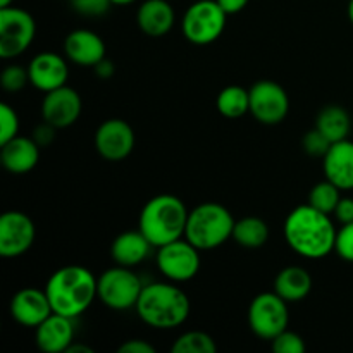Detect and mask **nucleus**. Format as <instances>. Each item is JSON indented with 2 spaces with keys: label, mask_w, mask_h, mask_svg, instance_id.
I'll return each instance as SVG.
<instances>
[{
  "label": "nucleus",
  "mask_w": 353,
  "mask_h": 353,
  "mask_svg": "<svg viewBox=\"0 0 353 353\" xmlns=\"http://www.w3.org/2000/svg\"><path fill=\"white\" fill-rule=\"evenodd\" d=\"M228 14L217 0H199L186 9L181 30L186 40L193 45L214 43L226 28Z\"/></svg>",
  "instance_id": "6"
},
{
  "label": "nucleus",
  "mask_w": 353,
  "mask_h": 353,
  "mask_svg": "<svg viewBox=\"0 0 353 353\" xmlns=\"http://www.w3.org/2000/svg\"><path fill=\"white\" fill-rule=\"evenodd\" d=\"M157 269L172 283H185L195 278L200 271V250L186 238L171 241L157 248Z\"/></svg>",
  "instance_id": "10"
},
{
  "label": "nucleus",
  "mask_w": 353,
  "mask_h": 353,
  "mask_svg": "<svg viewBox=\"0 0 353 353\" xmlns=\"http://www.w3.org/2000/svg\"><path fill=\"white\" fill-rule=\"evenodd\" d=\"M83 102L79 93L71 86H61L47 92L41 102V116L45 123L52 124L57 130L68 128L81 116Z\"/></svg>",
  "instance_id": "14"
},
{
  "label": "nucleus",
  "mask_w": 353,
  "mask_h": 353,
  "mask_svg": "<svg viewBox=\"0 0 353 353\" xmlns=\"http://www.w3.org/2000/svg\"><path fill=\"white\" fill-rule=\"evenodd\" d=\"M341 190L331 181L324 179V181L314 185V188L309 193V203L316 207L317 210L324 214H334L338 202L341 200Z\"/></svg>",
  "instance_id": "27"
},
{
  "label": "nucleus",
  "mask_w": 353,
  "mask_h": 353,
  "mask_svg": "<svg viewBox=\"0 0 353 353\" xmlns=\"http://www.w3.org/2000/svg\"><path fill=\"white\" fill-rule=\"evenodd\" d=\"M250 114L262 124H279L290 110L288 93L281 85L269 79L257 81L250 90Z\"/></svg>",
  "instance_id": "11"
},
{
  "label": "nucleus",
  "mask_w": 353,
  "mask_h": 353,
  "mask_svg": "<svg viewBox=\"0 0 353 353\" xmlns=\"http://www.w3.org/2000/svg\"><path fill=\"white\" fill-rule=\"evenodd\" d=\"M0 161L2 165L12 174H26L37 168L40 161V145L33 138L19 137L12 138L7 143L0 145Z\"/></svg>",
  "instance_id": "20"
},
{
  "label": "nucleus",
  "mask_w": 353,
  "mask_h": 353,
  "mask_svg": "<svg viewBox=\"0 0 353 353\" xmlns=\"http://www.w3.org/2000/svg\"><path fill=\"white\" fill-rule=\"evenodd\" d=\"M171 350L172 353H216L217 347L210 334L203 331H188L172 343Z\"/></svg>",
  "instance_id": "28"
},
{
  "label": "nucleus",
  "mask_w": 353,
  "mask_h": 353,
  "mask_svg": "<svg viewBox=\"0 0 353 353\" xmlns=\"http://www.w3.org/2000/svg\"><path fill=\"white\" fill-rule=\"evenodd\" d=\"M288 302L283 300L274 290L259 293L248 305V326L261 340L272 341L278 334L288 330Z\"/></svg>",
  "instance_id": "7"
},
{
  "label": "nucleus",
  "mask_w": 353,
  "mask_h": 353,
  "mask_svg": "<svg viewBox=\"0 0 353 353\" xmlns=\"http://www.w3.org/2000/svg\"><path fill=\"white\" fill-rule=\"evenodd\" d=\"M171 283H150L143 286L134 307L138 317L154 330H174L181 326L192 310L188 295Z\"/></svg>",
  "instance_id": "3"
},
{
  "label": "nucleus",
  "mask_w": 353,
  "mask_h": 353,
  "mask_svg": "<svg viewBox=\"0 0 353 353\" xmlns=\"http://www.w3.org/2000/svg\"><path fill=\"white\" fill-rule=\"evenodd\" d=\"M19 133V116L9 103H0V145L7 143Z\"/></svg>",
  "instance_id": "29"
},
{
  "label": "nucleus",
  "mask_w": 353,
  "mask_h": 353,
  "mask_svg": "<svg viewBox=\"0 0 353 353\" xmlns=\"http://www.w3.org/2000/svg\"><path fill=\"white\" fill-rule=\"evenodd\" d=\"M334 217L341 224L353 223V199H350V196H341L336 209H334Z\"/></svg>",
  "instance_id": "35"
},
{
  "label": "nucleus",
  "mask_w": 353,
  "mask_h": 353,
  "mask_svg": "<svg viewBox=\"0 0 353 353\" xmlns=\"http://www.w3.org/2000/svg\"><path fill=\"white\" fill-rule=\"evenodd\" d=\"M97 285L99 279L90 269L83 265H65L48 278L45 293L55 314L76 319L85 314L99 296Z\"/></svg>",
  "instance_id": "2"
},
{
  "label": "nucleus",
  "mask_w": 353,
  "mask_h": 353,
  "mask_svg": "<svg viewBox=\"0 0 353 353\" xmlns=\"http://www.w3.org/2000/svg\"><path fill=\"white\" fill-rule=\"evenodd\" d=\"M188 214L185 202L178 196L168 193L152 196L141 209L138 230L147 236L152 247H164L185 238Z\"/></svg>",
  "instance_id": "4"
},
{
  "label": "nucleus",
  "mask_w": 353,
  "mask_h": 353,
  "mask_svg": "<svg viewBox=\"0 0 353 353\" xmlns=\"http://www.w3.org/2000/svg\"><path fill=\"white\" fill-rule=\"evenodd\" d=\"M174 9L168 0H145L137 12V23L147 37L161 38L172 30Z\"/></svg>",
  "instance_id": "21"
},
{
  "label": "nucleus",
  "mask_w": 353,
  "mask_h": 353,
  "mask_svg": "<svg viewBox=\"0 0 353 353\" xmlns=\"http://www.w3.org/2000/svg\"><path fill=\"white\" fill-rule=\"evenodd\" d=\"M71 317L52 312L40 326L34 327L37 347L45 353L68 352L74 341V326Z\"/></svg>",
  "instance_id": "18"
},
{
  "label": "nucleus",
  "mask_w": 353,
  "mask_h": 353,
  "mask_svg": "<svg viewBox=\"0 0 353 353\" xmlns=\"http://www.w3.org/2000/svg\"><path fill=\"white\" fill-rule=\"evenodd\" d=\"M216 107L228 119H238L250 112V92L243 86L231 85L221 90L217 95Z\"/></svg>",
  "instance_id": "26"
},
{
  "label": "nucleus",
  "mask_w": 353,
  "mask_h": 353,
  "mask_svg": "<svg viewBox=\"0 0 353 353\" xmlns=\"http://www.w3.org/2000/svg\"><path fill=\"white\" fill-rule=\"evenodd\" d=\"M14 0H0V7H9L12 6Z\"/></svg>",
  "instance_id": "43"
},
{
  "label": "nucleus",
  "mask_w": 353,
  "mask_h": 353,
  "mask_svg": "<svg viewBox=\"0 0 353 353\" xmlns=\"http://www.w3.org/2000/svg\"><path fill=\"white\" fill-rule=\"evenodd\" d=\"M348 19H350V23L353 24V0L348 2Z\"/></svg>",
  "instance_id": "42"
},
{
  "label": "nucleus",
  "mask_w": 353,
  "mask_h": 353,
  "mask_svg": "<svg viewBox=\"0 0 353 353\" xmlns=\"http://www.w3.org/2000/svg\"><path fill=\"white\" fill-rule=\"evenodd\" d=\"M97 290L103 305L112 310H128L137 307L143 283L140 276L131 271V268L116 265L100 274Z\"/></svg>",
  "instance_id": "8"
},
{
  "label": "nucleus",
  "mask_w": 353,
  "mask_h": 353,
  "mask_svg": "<svg viewBox=\"0 0 353 353\" xmlns=\"http://www.w3.org/2000/svg\"><path fill=\"white\" fill-rule=\"evenodd\" d=\"M334 252H336L341 261L353 264V223L341 224L336 233Z\"/></svg>",
  "instance_id": "33"
},
{
  "label": "nucleus",
  "mask_w": 353,
  "mask_h": 353,
  "mask_svg": "<svg viewBox=\"0 0 353 353\" xmlns=\"http://www.w3.org/2000/svg\"><path fill=\"white\" fill-rule=\"evenodd\" d=\"M316 128L330 138L331 143L347 140L352 130L350 114L341 105H326L317 114Z\"/></svg>",
  "instance_id": "24"
},
{
  "label": "nucleus",
  "mask_w": 353,
  "mask_h": 353,
  "mask_svg": "<svg viewBox=\"0 0 353 353\" xmlns=\"http://www.w3.org/2000/svg\"><path fill=\"white\" fill-rule=\"evenodd\" d=\"M110 2H112V6H130L134 0H110Z\"/></svg>",
  "instance_id": "41"
},
{
  "label": "nucleus",
  "mask_w": 353,
  "mask_h": 353,
  "mask_svg": "<svg viewBox=\"0 0 353 353\" xmlns=\"http://www.w3.org/2000/svg\"><path fill=\"white\" fill-rule=\"evenodd\" d=\"M93 69H95L97 76H99V78H102V79H109V78H112V76H114V64L110 61H107V59L100 61L99 64H97Z\"/></svg>",
  "instance_id": "39"
},
{
  "label": "nucleus",
  "mask_w": 353,
  "mask_h": 353,
  "mask_svg": "<svg viewBox=\"0 0 353 353\" xmlns=\"http://www.w3.org/2000/svg\"><path fill=\"white\" fill-rule=\"evenodd\" d=\"M28 74L34 88L47 93L65 85L69 78V65L65 59L55 52H40L31 59Z\"/></svg>",
  "instance_id": "15"
},
{
  "label": "nucleus",
  "mask_w": 353,
  "mask_h": 353,
  "mask_svg": "<svg viewBox=\"0 0 353 353\" xmlns=\"http://www.w3.org/2000/svg\"><path fill=\"white\" fill-rule=\"evenodd\" d=\"M65 353H93V350L90 347H86V345L74 343V341H72L71 347L68 348V352H65Z\"/></svg>",
  "instance_id": "40"
},
{
  "label": "nucleus",
  "mask_w": 353,
  "mask_h": 353,
  "mask_svg": "<svg viewBox=\"0 0 353 353\" xmlns=\"http://www.w3.org/2000/svg\"><path fill=\"white\" fill-rule=\"evenodd\" d=\"M336 233L330 214L321 212L310 203L295 207L283 226L288 247L305 259H324L334 252Z\"/></svg>",
  "instance_id": "1"
},
{
  "label": "nucleus",
  "mask_w": 353,
  "mask_h": 353,
  "mask_svg": "<svg viewBox=\"0 0 353 353\" xmlns=\"http://www.w3.org/2000/svg\"><path fill=\"white\" fill-rule=\"evenodd\" d=\"M331 145L333 143L330 141V138H327L326 134L321 133L317 128L307 131L305 137H303L302 140L303 150L309 155H312V157H324V155L327 154V150H330Z\"/></svg>",
  "instance_id": "32"
},
{
  "label": "nucleus",
  "mask_w": 353,
  "mask_h": 353,
  "mask_svg": "<svg viewBox=\"0 0 353 353\" xmlns=\"http://www.w3.org/2000/svg\"><path fill=\"white\" fill-rule=\"evenodd\" d=\"M134 131L124 119L103 121L95 131V148L105 161H124L133 152Z\"/></svg>",
  "instance_id": "13"
},
{
  "label": "nucleus",
  "mask_w": 353,
  "mask_h": 353,
  "mask_svg": "<svg viewBox=\"0 0 353 353\" xmlns=\"http://www.w3.org/2000/svg\"><path fill=\"white\" fill-rule=\"evenodd\" d=\"M119 353H155V347L145 340H130L119 347Z\"/></svg>",
  "instance_id": "37"
},
{
  "label": "nucleus",
  "mask_w": 353,
  "mask_h": 353,
  "mask_svg": "<svg viewBox=\"0 0 353 353\" xmlns=\"http://www.w3.org/2000/svg\"><path fill=\"white\" fill-rule=\"evenodd\" d=\"M37 24L28 10L19 7H0V57L14 59L33 43Z\"/></svg>",
  "instance_id": "9"
},
{
  "label": "nucleus",
  "mask_w": 353,
  "mask_h": 353,
  "mask_svg": "<svg viewBox=\"0 0 353 353\" xmlns=\"http://www.w3.org/2000/svg\"><path fill=\"white\" fill-rule=\"evenodd\" d=\"M28 81H30L28 69L21 68V65H7L0 74V85L7 93L21 92L28 85Z\"/></svg>",
  "instance_id": "30"
},
{
  "label": "nucleus",
  "mask_w": 353,
  "mask_h": 353,
  "mask_svg": "<svg viewBox=\"0 0 353 353\" xmlns=\"http://www.w3.org/2000/svg\"><path fill=\"white\" fill-rule=\"evenodd\" d=\"M234 217L224 205L205 202L190 210L185 238L200 252L214 250L233 238Z\"/></svg>",
  "instance_id": "5"
},
{
  "label": "nucleus",
  "mask_w": 353,
  "mask_h": 353,
  "mask_svg": "<svg viewBox=\"0 0 353 353\" xmlns=\"http://www.w3.org/2000/svg\"><path fill=\"white\" fill-rule=\"evenodd\" d=\"M248 2H250V0H217V3L223 7V10L228 16L241 12V10L248 6Z\"/></svg>",
  "instance_id": "38"
},
{
  "label": "nucleus",
  "mask_w": 353,
  "mask_h": 353,
  "mask_svg": "<svg viewBox=\"0 0 353 353\" xmlns=\"http://www.w3.org/2000/svg\"><path fill=\"white\" fill-rule=\"evenodd\" d=\"M272 352L274 353H303L305 352V341L299 333L285 330L281 334L271 341Z\"/></svg>",
  "instance_id": "31"
},
{
  "label": "nucleus",
  "mask_w": 353,
  "mask_h": 353,
  "mask_svg": "<svg viewBox=\"0 0 353 353\" xmlns=\"http://www.w3.org/2000/svg\"><path fill=\"white\" fill-rule=\"evenodd\" d=\"M71 6L81 16L99 17L109 10L112 2L110 0H71Z\"/></svg>",
  "instance_id": "34"
},
{
  "label": "nucleus",
  "mask_w": 353,
  "mask_h": 353,
  "mask_svg": "<svg viewBox=\"0 0 353 353\" xmlns=\"http://www.w3.org/2000/svg\"><path fill=\"white\" fill-rule=\"evenodd\" d=\"M233 240L236 241L240 247L248 248V250H255V248L264 247L269 240L268 224H265V221H262L261 217H243V219L234 223Z\"/></svg>",
  "instance_id": "25"
},
{
  "label": "nucleus",
  "mask_w": 353,
  "mask_h": 353,
  "mask_svg": "<svg viewBox=\"0 0 353 353\" xmlns=\"http://www.w3.org/2000/svg\"><path fill=\"white\" fill-rule=\"evenodd\" d=\"M54 312L45 290L23 288L10 300V316L24 327H37Z\"/></svg>",
  "instance_id": "16"
},
{
  "label": "nucleus",
  "mask_w": 353,
  "mask_h": 353,
  "mask_svg": "<svg viewBox=\"0 0 353 353\" xmlns=\"http://www.w3.org/2000/svg\"><path fill=\"white\" fill-rule=\"evenodd\" d=\"M312 290V276L300 265L281 269L274 279V292L288 303L302 302Z\"/></svg>",
  "instance_id": "23"
},
{
  "label": "nucleus",
  "mask_w": 353,
  "mask_h": 353,
  "mask_svg": "<svg viewBox=\"0 0 353 353\" xmlns=\"http://www.w3.org/2000/svg\"><path fill=\"white\" fill-rule=\"evenodd\" d=\"M64 54L72 64L95 68L105 59V43L95 31L74 30L65 37Z\"/></svg>",
  "instance_id": "17"
},
{
  "label": "nucleus",
  "mask_w": 353,
  "mask_h": 353,
  "mask_svg": "<svg viewBox=\"0 0 353 353\" xmlns=\"http://www.w3.org/2000/svg\"><path fill=\"white\" fill-rule=\"evenodd\" d=\"M34 224L28 214L9 210L0 217V255L16 259L26 254L34 243Z\"/></svg>",
  "instance_id": "12"
},
{
  "label": "nucleus",
  "mask_w": 353,
  "mask_h": 353,
  "mask_svg": "<svg viewBox=\"0 0 353 353\" xmlns=\"http://www.w3.org/2000/svg\"><path fill=\"white\" fill-rule=\"evenodd\" d=\"M324 178L341 192L353 190V141L341 140L330 147L323 157Z\"/></svg>",
  "instance_id": "19"
},
{
  "label": "nucleus",
  "mask_w": 353,
  "mask_h": 353,
  "mask_svg": "<svg viewBox=\"0 0 353 353\" xmlns=\"http://www.w3.org/2000/svg\"><path fill=\"white\" fill-rule=\"evenodd\" d=\"M55 131H57V128L52 126V124L45 123V121H43V124H41V126H38L37 130H34L33 140L37 141V143L40 145L41 148L48 147V145H50L52 141H54Z\"/></svg>",
  "instance_id": "36"
},
{
  "label": "nucleus",
  "mask_w": 353,
  "mask_h": 353,
  "mask_svg": "<svg viewBox=\"0 0 353 353\" xmlns=\"http://www.w3.org/2000/svg\"><path fill=\"white\" fill-rule=\"evenodd\" d=\"M152 243L140 230L124 231L110 245V255L117 265L134 268L150 254Z\"/></svg>",
  "instance_id": "22"
}]
</instances>
